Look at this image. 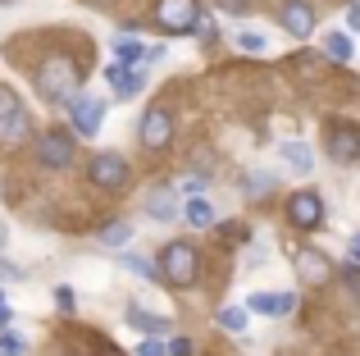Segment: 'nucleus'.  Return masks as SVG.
Returning a JSON list of instances; mask_svg holds the SVG:
<instances>
[{
    "mask_svg": "<svg viewBox=\"0 0 360 356\" xmlns=\"http://www.w3.org/2000/svg\"><path fill=\"white\" fill-rule=\"evenodd\" d=\"M278 23L288 27L292 37H310V32H315V9H310L306 0H288L283 14H278Z\"/></svg>",
    "mask_w": 360,
    "mask_h": 356,
    "instance_id": "nucleus-13",
    "label": "nucleus"
},
{
    "mask_svg": "<svg viewBox=\"0 0 360 356\" xmlns=\"http://www.w3.org/2000/svg\"><path fill=\"white\" fill-rule=\"evenodd\" d=\"M0 356H27V343L14 329H0Z\"/></svg>",
    "mask_w": 360,
    "mask_h": 356,
    "instance_id": "nucleus-23",
    "label": "nucleus"
},
{
    "mask_svg": "<svg viewBox=\"0 0 360 356\" xmlns=\"http://www.w3.org/2000/svg\"><path fill=\"white\" fill-rule=\"evenodd\" d=\"M352 260H360V233L352 238Z\"/></svg>",
    "mask_w": 360,
    "mask_h": 356,
    "instance_id": "nucleus-36",
    "label": "nucleus"
},
{
    "mask_svg": "<svg viewBox=\"0 0 360 356\" xmlns=\"http://www.w3.org/2000/svg\"><path fill=\"white\" fill-rule=\"evenodd\" d=\"M246 320H251V306H224V311H219V324L229 333H242Z\"/></svg>",
    "mask_w": 360,
    "mask_h": 356,
    "instance_id": "nucleus-21",
    "label": "nucleus"
},
{
    "mask_svg": "<svg viewBox=\"0 0 360 356\" xmlns=\"http://www.w3.org/2000/svg\"><path fill=\"white\" fill-rule=\"evenodd\" d=\"M251 315H288L292 306H297V297L292 293H251Z\"/></svg>",
    "mask_w": 360,
    "mask_h": 356,
    "instance_id": "nucleus-15",
    "label": "nucleus"
},
{
    "mask_svg": "<svg viewBox=\"0 0 360 356\" xmlns=\"http://www.w3.org/2000/svg\"><path fill=\"white\" fill-rule=\"evenodd\" d=\"M352 5H356V9H360V0H352Z\"/></svg>",
    "mask_w": 360,
    "mask_h": 356,
    "instance_id": "nucleus-38",
    "label": "nucleus"
},
{
    "mask_svg": "<svg viewBox=\"0 0 360 356\" xmlns=\"http://www.w3.org/2000/svg\"><path fill=\"white\" fill-rule=\"evenodd\" d=\"M324 55H328V60H333V64H347V60H352V37H347V32H328L324 37Z\"/></svg>",
    "mask_w": 360,
    "mask_h": 356,
    "instance_id": "nucleus-19",
    "label": "nucleus"
},
{
    "mask_svg": "<svg viewBox=\"0 0 360 356\" xmlns=\"http://www.w3.org/2000/svg\"><path fill=\"white\" fill-rule=\"evenodd\" d=\"M137 133H141V146H146V151H165V146L174 142V119H169V110L150 106L146 115H141Z\"/></svg>",
    "mask_w": 360,
    "mask_h": 356,
    "instance_id": "nucleus-8",
    "label": "nucleus"
},
{
    "mask_svg": "<svg viewBox=\"0 0 360 356\" xmlns=\"http://www.w3.org/2000/svg\"><path fill=\"white\" fill-rule=\"evenodd\" d=\"M264 260H269V251H264V247H255L251 256H246V265H264Z\"/></svg>",
    "mask_w": 360,
    "mask_h": 356,
    "instance_id": "nucleus-33",
    "label": "nucleus"
},
{
    "mask_svg": "<svg viewBox=\"0 0 360 356\" xmlns=\"http://www.w3.org/2000/svg\"><path fill=\"white\" fill-rule=\"evenodd\" d=\"M347 27H352V32H360V9H356V5L347 9Z\"/></svg>",
    "mask_w": 360,
    "mask_h": 356,
    "instance_id": "nucleus-35",
    "label": "nucleus"
},
{
    "mask_svg": "<svg viewBox=\"0 0 360 356\" xmlns=\"http://www.w3.org/2000/svg\"><path fill=\"white\" fill-rule=\"evenodd\" d=\"M224 238H233V247L246 242V224H224Z\"/></svg>",
    "mask_w": 360,
    "mask_h": 356,
    "instance_id": "nucleus-29",
    "label": "nucleus"
},
{
    "mask_svg": "<svg viewBox=\"0 0 360 356\" xmlns=\"http://www.w3.org/2000/svg\"><path fill=\"white\" fill-rule=\"evenodd\" d=\"M146 215L155 224H169V220H178V215H183V205H178V192L169 183H155L146 192Z\"/></svg>",
    "mask_w": 360,
    "mask_h": 356,
    "instance_id": "nucleus-12",
    "label": "nucleus"
},
{
    "mask_svg": "<svg viewBox=\"0 0 360 356\" xmlns=\"http://www.w3.org/2000/svg\"><path fill=\"white\" fill-rule=\"evenodd\" d=\"M219 5H224V9H229V14H242V9H246V5H251V0H219Z\"/></svg>",
    "mask_w": 360,
    "mask_h": 356,
    "instance_id": "nucleus-34",
    "label": "nucleus"
},
{
    "mask_svg": "<svg viewBox=\"0 0 360 356\" xmlns=\"http://www.w3.org/2000/svg\"><path fill=\"white\" fill-rule=\"evenodd\" d=\"M137 356H169V348H165L160 338H146V343L137 348Z\"/></svg>",
    "mask_w": 360,
    "mask_h": 356,
    "instance_id": "nucleus-28",
    "label": "nucleus"
},
{
    "mask_svg": "<svg viewBox=\"0 0 360 356\" xmlns=\"http://www.w3.org/2000/svg\"><path fill=\"white\" fill-rule=\"evenodd\" d=\"M169 356H192V343H187V338H174V343H169Z\"/></svg>",
    "mask_w": 360,
    "mask_h": 356,
    "instance_id": "nucleus-31",
    "label": "nucleus"
},
{
    "mask_svg": "<svg viewBox=\"0 0 360 356\" xmlns=\"http://www.w3.org/2000/svg\"><path fill=\"white\" fill-rule=\"evenodd\" d=\"M78 82H82V69L69 60V55H51V60H41V69H37V87H41L46 101H69L78 96Z\"/></svg>",
    "mask_w": 360,
    "mask_h": 356,
    "instance_id": "nucleus-1",
    "label": "nucleus"
},
{
    "mask_svg": "<svg viewBox=\"0 0 360 356\" xmlns=\"http://www.w3.org/2000/svg\"><path fill=\"white\" fill-rule=\"evenodd\" d=\"M238 46H242L246 55H260L264 46H269V37H264V32H242V37H238Z\"/></svg>",
    "mask_w": 360,
    "mask_h": 356,
    "instance_id": "nucleus-25",
    "label": "nucleus"
},
{
    "mask_svg": "<svg viewBox=\"0 0 360 356\" xmlns=\"http://www.w3.org/2000/svg\"><path fill=\"white\" fill-rule=\"evenodd\" d=\"M155 23L165 27L169 37H187V32H205L210 37V27H205L196 0H155Z\"/></svg>",
    "mask_w": 360,
    "mask_h": 356,
    "instance_id": "nucleus-3",
    "label": "nucleus"
},
{
    "mask_svg": "<svg viewBox=\"0 0 360 356\" xmlns=\"http://www.w3.org/2000/svg\"><path fill=\"white\" fill-rule=\"evenodd\" d=\"M32 133V119H27L23 101L9 87H0V146H23Z\"/></svg>",
    "mask_w": 360,
    "mask_h": 356,
    "instance_id": "nucleus-4",
    "label": "nucleus"
},
{
    "mask_svg": "<svg viewBox=\"0 0 360 356\" xmlns=\"http://www.w3.org/2000/svg\"><path fill=\"white\" fill-rule=\"evenodd\" d=\"M132 238V224H110V229H101V247H110V251H115V247H123V242H128Z\"/></svg>",
    "mask_w": 360,
    "mask_h": 356,
    "instance_id": "nucleus-22",
    "label": "nucleus"
},
{
    "mask_svg": "<svg viewBox=\"0 0 360 356\" xmlns=\"http://www.w3.org/2000/svg\"><path fill=\"white\" fill-rule=\"evenodd\" d=\"M123 265H128L132 274H146V279L160 274V265H150V260H141V256H123Z\"/></svg>",
    "mask_w": 360,
    "mask_h": 356,
    "instance_id": "nucleus-26",
    "label": "nucleus"
},
{
    "mask_svg": "<svg viewBox=\"0 0 360 356\" xmlns=\"http://www.w3.org/2000/svg\"><path fill=\"white\" fill-rule=\"evenodd\" d=\"M128 324H132V329H141L146 338H160V333L169 329V320H165V315H146L141 306H128Z\"/></svg>",
    "mask_w": 360,
    "mask_h": 356,
    "instance_id": "nucleus-18",
    "label": "nucleus"
},
{
    "mask_svg": "<svg viewBox=\"0 0 360 356\" xmlns=\"http://www.w3.org/2000/svg\"><path fill=\"white\" fill-rule=\"evenodd\" d=\"M324 151L333 155L338 165L360 160V124H328L324 128Z\"/></svg>",
    "mask_w": 360,
    "mask_h": 356,
    "instance_id": "nucleus-7",
    "label": "nucleus"
},
{
    "mask_svg": "<svg viewBox=\"0 0 360 356\" xmlns=\"http://www.w3.org/2000/svg\"><path fill=\"white\" fill-rule=\"evenodd\" d=\"M64 106H69V115H73V133L78 137H96L101 133V119H105V106H101L96 96H69L64 101Z\"/></svg>",
    "mask_w": 360,
    "mask_h": 356,
    "instance_id": "nucleus-9",
    "label": "nucleus"
},
{
    "mask_svg": "<svg viewBox=\"0 0 360 356\" xmlns=\"http://www.w3.org/2000/svg\"><path fill=\"white\" fill-rule=\"evenodd\" d=\"M9 320H14V306H9L5 297H0V329H9Z\"/></svg>",
    "mask_w": 360,
    "mask_h": 356,
    "instance_id": "nucleus-32",
    "label": "nucleus"
},
{
    "mask_svg": "<svg viewBox=\"0 0 360 356\" xmlns=\"http://www.w3.org/2000/svg\"><path fill=\"white\" fill-rule=\"evenodd\" d=\"M73 155H78V146H73V133H64V128H46V133L37 137V160H41V170H69Z\"/></svg>",
    "mask_w": 360,
    "mask_h": 356,
    "instance_id": "nucleus-5",
    "label": "nucleus"
},
{
    "mask_svg": "<svg viewBox=\"0 0 360 356\" xmlns=\"http://www.w3.org/2000/svg\"><path fill=\"white\" fill-rule=\"evenodd\" d=\"M141 60H146V46H137L132 37H119L115 42V64H128L132 69V64H141Z\"/></svg>",
    "mask_w": 360,
    "mask_h": 356,
    "instance_id": "nucleus-20",
    "label": "nucleus"
},
{
    "mask_svg": "<svg viewBox=\"0 0 360 356\" xmlns=\"http://www.w3.org/2000/svg\"><path fill=\"white\" fill-rule=\"evenodd\" d=\"M87 178H91V187H101V192H119V187H128V160L115 155V151H101L96 160H91Z\"/></svg>",
    "mask_w": 360,
    "mask_h": 356,
    "instance_id": "nucleus-6",
    "label": "nucleus"
},
{
    "mask_svg": "<svg viewBox=\"0 0 360 356\" xmlns=\"http://www.w3.org/2000/svg\"><path fill=\"white\" fill-rule=\"evenodd\" d=\"M165 42H155V46H146V60H141V64H155V60H165Z\"/></svg>",
    "mask_w": 360,
    "mask_h": 356,
    "instance_id": "nucleus-30",
    "label": "nucleus"
},
{
    "mask_svg": "<svg viewBox=\"0 0 360 356\" xmlns=\"http://www.w3.org/2000/svg\"><path fill=\"white\" fill-rule=\"evenodd\" d=\"M278 155H283V160H288L297 174H310V170H315V151H310L306 142H283Z\"/></svg>",
    "mask_w": 360,
    "mask_h": 356,
    "instance_id": "nucleus-16",
    "label": "nucleus"
},
{
    "mask_svg": "<svg viewBox=\"0 0 360 356\" xmlns=\"http://www.w3.org/2000/svg\"><path fill=\"white\" fill-rule=\"evenodd\" d=\"M0 279H5V284H23V269H18L14 260H5V256H0Z\"/></svg>",
    "mask_w": 360,
    "mask_h": 356,
    "instance_id": "nucleus-27",
    "label": "nucleus"
},
{
    "mask_svg": "<svg viewBox=\"0 0 360 356\" xmlns=\"http://www.w3.org/2000/svg\"><path fill=\"white\" fill-rule=\"evenodd\" d=\"M0 5H5V0H0Z\"/></svg>",
    "mask_w": 360,
    "mask_h": 356,
    "instance_id": "nucleus-39",
    "label": "nucleus"
},
{
    "mask_svg": "<svg viewBox=\"0 0 360 356\" xmlns=\"http://www.w3.org/2000/svg\"><path fill=\"white\" fill-rule=\"evenodd\" d=\"M87 5H96V9H105V5H115V0H87Z\"/></svg>",
    "mask_w": 360,
    "mask_h": 356,
    "instance_id": "nucleus-37",
    "label": "nucleus"
},
{
    "mask_svg": "<svg viewBox=\"0 0 360 356\" xmlns=\"http://www.w3.org/2000/svg\"><path fill=\"white\" fill-rule=\"evenodd\" d=\"M183 215H187V224H192V229H210V224H214V205L205 201L201 192H196V196H187Z\"/></svg>",
    "mask_w": 360,
    "mask_h": 356,
    "instance_id": "nucleus-17",
    "label": "nucleus"
},
{
    "mask_svg": "<svg viewBox=\"0 0 360 356\" xmlns=\"http://www.w3.org/2000/svg\"><path fill=\"white\" fill-rule=\"evenodd\" d=\"M105 82H110V91H115V101H128V96H137L141 91V73L137 69H128V64H110L105 69Z\"/></svg>",
    "mask_w": 360,
    "mask_h": 356,
    "instance_id": "nucleus-14",
    "label": "nucleus"
},
{
    "mask_svg": "<svg viewBox=\"0 0 360 356\" xmlns=\"http://www.w3.org/2000/svg\"><path fill=\"white\" fill-rule=\"evenodd\" d=\"M196 274H201V256H196V247L187 238L169 242V247L160 251V279H165V284L187 288V284H196Z\"/></svg>",
    "mask_w": 360,
    "mask_h": 356,
    "instance_id": "nucleus-2",
    "label": "nucleus"
},
{
    "mask_svg": "<svg viewBox=\"0 0 360 356\" xmlns=\"http://www.w3.org/2000/svg\"><path fill=\"white\" fill-rule=\"evenodd\" d=\"M297 279H306L310 288L328 284V279H333V260H328L319 247H301L297 251Z\"/></svg>",
    "mask_w": 360,
    "mask_h": 356,
    "instance_id": "nucleus-10",
    "label": "nucleus"
},
{
    "mask_svg": "<svg viewBox=\"0 0 360 356\" xmlns=\"http://www.w3.org/2000/svg\"><path fill=\"white\" fill-rule=\"evenodd\" d=\"M242 187H246V196H264V192H274V178L269 174H246Z\"/></svg>",
    "mask_w": 360,
    "mask_h": 356,
    "instance_id": "nucleus-24",
    "label": "nucleus"
},
{
    "mask_svg": "<svg viewBox=\"0 0 360 356\" xmlns=\"http://www.w3.org/2000/svg\"><path fill=\"white\" fill-rule=\"evenodd\" d=\"M288 220L297 224V229H319V224H324V201H319V192H297L292 196Z\"/></svg>",
    "mask_w": 360,
    "mask_h": 356,
    "instance_id": "nucleus-11",
    "label": "nucleus"
}]
</instances>
